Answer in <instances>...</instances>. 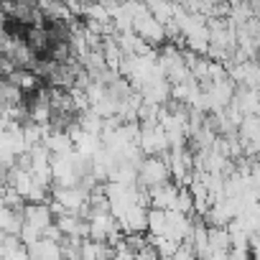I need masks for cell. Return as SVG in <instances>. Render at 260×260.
<instances>
[{
	"instance_id": "obj_4",
	"label": "cell",
	"mask_w": 260,
	"mask_h": 260,
	"mask_svg": "<svg viewBox=\"0 0 260 260\" xmlns=\"http://www.w3.org/2000/svg\"><path fill=\"white\" fill-rule=\"evenodd\" d=\"M179 191H181V186L174 184V181L151 189V204H153V209H166V212L174 209L176 207V199H179Z\"/></svg>"
},
{
	"instance_id": "obj_7",
	"label": "cell",
	"mask_w": 260,
	"mask_h": 260,
	"mask_svg": "<svg viewBox=\"0 0 260 260\" xmlns=\"http://www.w3.org/2000/svg\"><path fill=\"white\" fill-rule=\"evenodd\" d=\"M23 94L26 92H39V82H41V77L36 74V72H28V69H18L13 77H8Z\"/></svg>"
},
{
	"instance_id": "obj_10",
	"label": "cell",
	"mask_w": 260,
	"mask_h": 260,
	"mask_svg": "<svg viewBox=\"0 0 260 260\" xmlns=\"http://www.w3.org/2000/svg\"><path fill=\"white\" fill-rule=\"evenodd\" d=\"M209 245H212V250H232L230 230L227 227H209Z\"/></svg>"
},
{
	"instance_id": "obj_11",
	"label": "cell",
	"mask_w": 260,
	"mask_h": 260,
	"mask_svg": "<svg viewBox=\"0 0 260 260\" xmlns=\"http://www.w3.org/2000/svg\"><path fill=\"white\" fill-rule=\"evenodd\" d=\"M18 105H23V92L11 79H6L3 82V107H18Z\"/></svg>"
},
{
	"instance_id": "obj_12",
	"label": "cell",
	"mask_w": 260,
	"mask_h": 260,
	"mask_svg": "<svg viewBox=\"0 0 260 260\" xmlns=\"http://www.w3.org/2000/svg\"><path fill=\"white\" fill-rule=\"evenodd\" d=\"M174 212H181V214H189V217H191V212H194V197H191L189 189H181V191H179V199H176Z\"/></svg>"
},
{
	"instance_id": "obj_3",
	"label": "cell",
	"mask_w": 260,
	"mask_h": 260,
	"mask_svg": "<svg viewBox=\"0 0 260 260\" xmlns=\"http://www.w3.org/2000/svg\"><path fill=\"white\" fill-rule=\"evenodd\" d=\"M23 217H26V224H31V227H36L41 235L56 222V217H54V212H51V207H49V202H44V204H26V212H23Z\"/></svg>"
},
{
	"instance_id": "obj_1",
	"label": "cell",
	"mask_w": 260,
	"mask_h": 260,
	"mask_svg": "<svg viewBox=\"0 0 260 260\" xmlns=\"http://www.w3.org/2000/svg\"><path fill=\"white\" fill-rule=\"evenodd\" d=\"M171 179V166L166 161V156H148L143 158L141 169H138V184L146 189H156L169 184Z\"/></svg>"
},
{
	"instance_id": "obj_8",
	"label": "cell",
	"mask_w": 260,
	"mask_h": 260,
	"mask_svg": "<svg viewBox=\"0 0 260 260\" xmlns=\"http://www.w3.org/2000/svg\"><path fill=\"white\" fill-rule=\"evenodd\" d=\"M240 141L260 146V117L257 115L242 120V125H240Z\"/></svg>"
},
{
	"instance_id": "obj_9",
	"label": "cell",
	"mask_w": 260,
	"mask_h": 260,
	"mask_svg": "<svg viewBox=\"0 0 260 260\" xmlns=\"http://www.w3.org/2000/svg\"><path fill=\"white\" fill-rule=\"evenodd\" d=\"M151 245H153V250L158 252L161 260L176 257V252H179V247H181V242H176V240H171V237H151Z\"/></svg>"
},
{
	"instance_id": "obj_5",
	"label": "cell",
	"mask_w": 260,
	"mask_h": 260,
	"mask_svg": "<svg viewBox=\"0 0 260 260\" xmlns=\"http://www.w3.org/2000/svg\"><path fill=\"white\" fill-rule=\"evenodd\" d=\"M26 212V209H23ZM23 212H16V209H0V227H3V235H16L21 237L23 232V224H26V217Z\"/></svg>"
},
{
	"instance_id": "obj_2",
	"label": "cell",
	"mask_w": 260,
	"mask_h": 260,
	"mask_svg": "<svg viewBox=\"0 0 260 260\" xmlns=\"http://www.w3.org/2000/svg\"><path fill=\"white\" fill-rule=\"evenodd\" d=\"M143 156H166L171 151L169 146V136H166V130L161 125H148L141 130V141H138Z\"/></svg>"
},
{
	"instance_id": "obj_6",
	"label": "cell",
	"mask_w": 260,
	"mask_h": 260,
	"mask_svg": "<svg viewBox=\"0 0 260 260\" xmlns=\"http://www.w3.org/2000/svg\"><path fill=\"white\" fill-rule=\"evenodd\" d=\"M166 235H169V212L148 209V237H166Z\"/></svg>"
}]
</instances>
